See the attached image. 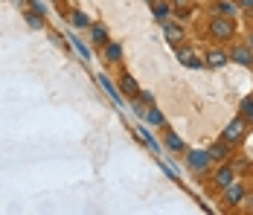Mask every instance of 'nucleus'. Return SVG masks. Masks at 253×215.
Returning a JSON list of instances; mask_svg holds the SVG:
<instances>
[{"instance_id":"nucleus-1","label":"nucleus","mask_w":253,"mask_h":215,"mask_svg":"<svg viewBox=\"0 0 253 215\" xmlns=\"http://www.w3.org/2000/svg\"><path fill=\"white\" fill-rule=\"evenodd\" d=\"M245 125H248L245 117H239V120L230 122L227 131H224V143H242V137H245Z\"/></svg>"},{"instance_id":"nucleus-2","label":"nucleus","mask_w":253,"mask_h":215,"mask_svg":"<svg viewBox=\"0 0 253 215\" xmlns=\"http://www.w3.org/2000/svg\"><path fill=\"white\" fill-rule=\"evenodd\" d=\"M210 32L215 35V38H233V21H227V18H212L210 21Z\"/></svg>"},{"instance_id":"nucleus-3","label":"nucleus","mask_w":253,"mask_h":215,"mask_svg":"<svg viewBox=\"0 0 253 215\" xmlns=\"http://www.w3.org/2000/svg\"><path fill=\"white\" fill-rule=\"evenodd\" d=\"M189 166L195 169V172H204V169L210 166V154H204V151H192V154H189Z\"/></svg>"},{"instance_id":"nucleus-4","label":"nucleus","mask_w":253,"mask_h":215,"mask_svg":"<svg viewBox=\"0 0 253 215\" xmlns=\"http://www.w3.org/2000/svg\"><path fill=\"white\" fill-rule=\"evenodd\" d=\"M207 64H210V67H224V64H227V52L210 49V52H207Z\"/></svg>"},{"instance_id":"nucleus-5","label":"nucleus","mask_w":253,"mask_h":215,"mask_svg":"<svg viewBox=\"0 0 253 215\" xmlns=\"http://www.w3.org/2000/svg\"><path fill=\"white\" fill-rule=\"evenodd\" d=\"M120 85H123V90H126L128 96H137V93H140V85H137V79H134L131 73H126V76H123V82H120Z\"/></svg>"},{"instance_id":"nucleus-6","label":"nucleus","mask_w":253,"mask_h":215,"mask_svg":"<svg viewBox=\"0 0 253 215\" xmlns=\"http://www.w3.org/2000/svg\"><path fill=\"white\" fill-rule=\"evenodd\" d=\"M224 201H227V204H239V201H242V195H245V192H242V186H239V183H233V186H224Z\"/></svg>"},{"instance_id":"nucleus-7","label":"nucleus","mask_w":253,"mask_h":215,"mask_svg":"<svg viewBox=\"0 0 253 215\" xmlns=\"http://www.w3.org/2000/svg\"><path fill=\"white\" fill-rule=\"evenodd\" d=\"M227 183H233V169L221 166V169H218V174H215V186H221V189H224Z\"/></svg>"},{"instance_id":"nucleus-8","label":"nucleus","mask_w":253,"mask_h":215,"mask_svg":"<svg viewBox=\"0 0 253 215\" xmlns=\"http://www.w3.org/2000/svg\"><path fill=\"white\" fill-rule=\"evenodd\" d=\"M105 58H108V61H120V58H123V47L114 44V41H108V44H105Z\"/></svg>"},{"instance_id":"nucleus-9","label":"nucleus","mask_w":253,"mask_h":215,"mask_svg":"<svg viewBox=\"0 0 253 215\" xmlns=\"http://www.w3.org/2000/svg\"><path fill=\"white\" fill-rule=\"evenodd\" d=\"M177 58H180L186 67H204V64L195 58V55H192V52H189V49H177Z\"/></svg>"},{"instance_id":"nucleus-10","label":"nucleus","mask_w":253,"mask_h":215,"mask_svg":"<svg viewBox=\"0 0 253 215\" xmlns=\"http://www.w3.org/2000/svg\"><path fill=\"white\" fill-rule=\"evenodd\" d=\"M99 85L105 87V90H108V96H111V99H117V105L123 102V99H120V90H117V87L111 85V79H108V76H99Z\"/></svg>"},{"instance_id":"nucleus-11","label":"nucleus","mask_w":253,"mask_h":215,"mask_svg":"<svg viewBox=\"0 0 253 215\" xmlns=\"http://www.w3.org/2000/svg\"><path fill=\"white\" fill-rule=\"evenodd\" d=\"M90 32H93V44H102V47H105V44H108V32H105V26H93L90 24Z\"/></svg>"},{"instance_id":"nucleus-12","label":"nucleus","mask_w":253,"mask_h":215,"mask_svg":"<svg viewBox=\"0 0 253 215\" xmlns=\"http://www.w3.org/2000/svg\"><path fill=\"white\" fill-rule=\"evenodd\" d=\"M152 6H154V15H157V21H160V24H166L169 6H166V3H157V0H152Z\"/></svg>"},{"instance_id":"nucleus-13","label":"nucleus","mask_w":253,"mask_h":215,"mask_svg":"<svg viewBox=\"0 0 253 215\" xmlns=\"http://www.w3.org/2000/svg\"><path fill=\"white\" fill-rule=\"evenodd\" d=\"M233 58H236V61H242V64H251V61H253L251 52H248L245 47H236V49H233Z\"/></svg>"},{"instance_id":"nucleus-14","label":"nucleus","mask_w":253,"mask_h":215,"mask_svg":"<svg viewBox=\"0 0 253 215\" xmlns=\"http://www.w3.org/2000/svg\"><path fill=\"white\" fill-rule=\"evenodd\" d=\"M24 18L29 21V26H32V29H41V26H44V21H41V12H26Z\"/></svg>"},{"instance_id":"nucleus-15","label":"nucleus","mask_w":253,"mask_h":215,"mask_svg":"<svg viewBox=\"0 0 253 215\" xmlns=\"http://www.w3.org/2000/svg\"><path fill=\"white\" fill-rule=\"evenodd\" d=\"M210 157H215V160H224V157H227V143L212 145V148H210Z\"/></svg>"},{"instance_id":"nucleus-16","label":"nucleus","mask_w":253,"mask_h":215,"mask_svg":"<svg viewBox=\"0 0 253 215\" xmlns=\"http://www.w3.org/2000/svg\"><path fill=\"white\" fill-rule=\"evenodd\" d=\"M163 32H166L172 41H183V32H180L177 26H172V24H163Z\"/></svg>"},{"instance_id":"nucleus-17","label":"nucleus","mask_w":253,"mask_h":215,"mask_svg":"<svg viewBox=\"0 0 253 215\" xmlns=\"http://www.w3.org/2000/svg\"><path fill=\"white\" fill-rule=\"evenodd\" d=\"M242 117L253 122V96H248V99L242 102Z\"/></svg>"},{"instance_id":"nucleus-18","label":"nucleus","mask_w":253,"mask_h":215,"mask_svg":"<svg viewBox=\"0 0 253 215\" xmlns=\"http://www.w3.org/2000/svg\"><path fill=\"white\" fill-rule=\"evenodd\" d=\"M146 117H149L152 125H163V114H160L157 108H149V111H146Z\"/></svg>"},{"instance_id":"nucleus-19","label":"nucleus","mask_w":253,"mask_h":215,"mask_svg":"<svg viewBox=\"0 0 253 215\" xmlns=\"http://www.w3.org/2000/svg\"><path fill=\"white\" fill-rule=\"evenodd\" d=\"M70 41H73V47L82 52V58H90V49L84 47V41H79V38H70Z\"/></svg>"},{"instance_id":"nucleus-20","label":"nucleus","mask_w":253,"mask_h":215,"mask_svg":"<svg viewBox=\"0 0 253 215\" xmlns=\"http://www.w3.org/2000/svg\"><path fill=\"white\" fill-rule=\"evenodd\" d=\"M137 134H140V137H143V143L149 145V148H157V143H154V137H152V134H149V131H146V128H140V131H137Z\"/></svg>"},{"instance_id":"nucleus-21","label":"nucleus","mask_w":253,"mask_h":215,"mask_svg":"<svg viewBox=\"0 0 253 215\" xmlns=\"http://www.w3.org/2000/svg\"><path fill=\"white\" fill-rule=\"evenodd\" d=\"M166 145H169V148H175V151H180V148H183L180 137H175V134H169V137H166Z\"/></svg>"},{"instance_id":"nucleus-22","label":"nucleus","mask_w":253,"mask_h":215,"mask_svg":"<svg viewBox=\"0 0 253 215\" xmlns=\"http://www.w3.org/2000/svg\"><path fill=\"white\" fill-rule=\"evenodd\" d=\"M73 24H76V26H90V21H87V15H82V12H73Z\"/></svg>"},{"instance_id":"nucleus-23","label":"nucleus","mask_w":253,"mask_h":215,"mask_svg":"<svg viewBox=\"0 0 253 215\" xmlns=\"http://www.w3.org/2000/svg\"><path fill=\"white\" fill-rule=\"evenodd\" d=\"M239 3H242V6H253V0H239Z\"/></svg>"},{"instance_id":"nucleus-24","label":"nucleus","mask_w":253,"mask_h":215,"mask_svg":"<svg viewBox=\"0 0 253 215\" xmlns=\"http://www.w3.org/2000/svg\"><path fill=\"white\" fill-rule=\"evenodd\" d=\"M172 3H177V6H183V3H186V0H172Z\"/></svg>"},{"instance_id":"nucleus-25","label":"nucleus","mask_w":253,"mask_h":215,"mask_svg":"<svg viewBox=\"0 0 253 215\" xmlns=\"http://www.w3.org/2000/svg\"><path fill=\"white\" fill-rule=\"evenodd\" d=\"M251 47H253V38H251Z\"/></svg>"},{"instance_id":"nucleus-26","label":"nucleus","mask_w":253,"mask_h":215,"mask_svg":"<svg viewBox=\"0 0 253 215\" xmlns=\"http://www.w3.org/2000/svg\"><path fill=\"white\" fill-rule=\"evenodd\" d=\"M251 67H253V61H251Z\"/></svg>"},{"instance_id":"nucleus-27","label":"nucleus","mask_w":253,"mask_h":215,"mask_svg":"<svg viewBox=\"0 0 253 215\" xmlns=\"http://www.w3.org/2000/svg\"><path fill=\"white\" fill-rule=\"evenodd\" d=\"M149 3H152V0H149Z\"/></svg>"}]
</instances>
